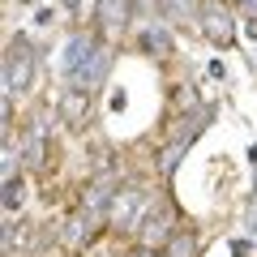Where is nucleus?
Segmentation results:
<instances>
[{"mask_svg":"<svg viewBox=\"0 0 257 257\" xmlns=\"http://www.w3.org/2000/svg\"><path fill=\"white\" fill-rule=\"evenodd\" d=\"M184 150H189V142H172V146H167L163 155H159V172H163V176H172L176 167H180V159H184Z\"/></svg>","mask_w":257,"mask_h":257,"instance_id":"obj_11","label":"nucleus"},{"mask_svg":"<svg viewBox=\"0 0 257 257\" xmlns=\"http://www.w3.org/2000/svg\"><path fill=\"white\" fill-rule=\"evenodd\" d=\"M146 206H150V197L138 189V184L120 189V193H116V202H111V210H107L111 227H138L142 214H146Z\"/></svg>","mask_w":257,"mask_h":257,"instance_id":"obj_5","label":"nucleus"},{"mask_svg":"<svg viewBox=\"0 0 257 257\" xmlns=\"http://www.w3.org/2000/svg\"><path fill=\"white\" fill-rule=\"evenodd\" d=\"M111 69V47L94 35H73L64 47V77H69V90H94L103 86Z\"/></svg>","mask_w":257,"mask_h":257,"instance_id":"obj_1","label":"nucleus"},{"mask_svg":"<svg viewBox=\"0 0 257 257\" xmlns=\"http://www.w3.org/2000/svg\"><path fill=\"white\" fill-rule=\"evenodd\" d=\"M240 5H244V13H253V22H248V26H253V35H257V0H240Z\"/></svg>","mask_w":257,"mask_h":257,"instance_id":"obj_14","label":"nucleus"},{"mask_svg":"<svg viewBox=\"0 0 257 257\" xmlns=\"http://www.w3.org/2000/svg\"><path fill=\"white\" fill-rule=\"evenodd\" d=\"M172 236H176V210L167 202L146 206V214H142V223H138L142 248H167V244H172Z\"/></svg>","mask_w":257,"mask_h":257,"instance_id":"obj_3","label":"nucleus"},{"mask_svg":"<svg viewBox=\"0 0 257 257\" xmlns=\"http://www.w3.org/2000/svg\"><path fill=\"white\" fill-rule=\"evenodd\" d=\"M22 197H26V184H22V176H18V180H5V210H18V206H22Z\"/></svg>","mask_w":257,"mask_h":257,"instance_id":"obj_12","label":"nucleus"},{"mask_svg":"<svg viewBox=\"0 0 257 257\" xmlns=\"http://www.w3.org/2000/svg\"><path fill=\"white\" fill-rule=\"evenodd\" d=\"M60 116L69 120V124H86V116H90V99H86V90H64Z\"/></svg>","mask_w":257,"mask_h":257,"instance_id":"obj_9","label":"nucleus"},{"mask_svg":"<svg viewBox=\"0 0 257 257\" xmlns=\"http://www.w3.org/2000/svg\"><path fill=\"white\" fill-rule=\"evenodd\" d=\"M22 159H26V167H39L47 159V116H39L35 124H30L26 142H22Z\"/></svg>","mask_w":257,"mask_h":257,"instance_id":"obj_6","label":"nucleus"},{"mask_svg":"<svg viewBox=\"0 0 257 257\" xmlns=\"http://www.w3.org/2000/svg\"><path fill=\"white\" fill-rule=\"evenodd\" d=\"M128 257H155V248H138V253H128Z\"/></svg>","mask_w":257,"mask_h":257,"instance_id":"obj_15","label":"nucleus"},{"mask_svg":"<svg viewBox=\"0 0 257 257\" xmlns=\"http://www.w3.org/2000/svg\"><path fill=\"white\" fill-rule=\"evenodd\" d=\"M193 253H197V236L193 231H176L172 244L163 248V257H193Z\"/></svg>","mask_w":257,"mask_h":257,"instance_id":"obj_10","label":"nucleus"},{"mask_svg":"<svg viewBox=\"0 0 257 257\" xmlns=\"http://www.w3.org/2000/svg\"><path fill=\"white\" fill-rule=\"evenodd\" d=\"M159 5H163V13L176 18V22H189L193 18V0H159Z\"/></svg>","mask_w":257,"mask_h":257,"instance_id":"obj_13","label":"nucleus"},{"mask_svg":"<svg viewBox=\"0 0 257 257\" xmlns=\"http://www.w3.org/2000/svg\"><path fill=\"white\" fill-rule=\"evenodd\" d=\"M197 26L206 30V39L219 47L231 43V35H236V22H231V9L223 5V0H202V9H197Z\"/></svg>","mask_w":257,"mask_h":257,"instance_id":"obj_4","label":"nucleus"},{"mask_svg":"<svg viewBox=\"0 0 257 257\" xmlns=\"http://www.w3.org/2000/svg\"><path fill=\"white\" fill-rule=\"evenodd\" d=\"M142 47H146V52H155V56H172V30L163 26V22H146V26H142Z\"/></svg>","mask_w":257,"mask_h":257,"instance_id":"obj_8","label":"nucleus"},{"mask_svg":"<svg viewBox=\"0 0 257 257\" xmlns=\"http://www.w3.org/2000/svg\"><path fill=\"white\" fill-rule=\"evenodd\" d=\"M30 82H35V47H30V39L18 35L5 52V94L30 90Z\"/></svg>","mask_w":257,"mask_h":257,"instance_id":"obj_2","label":"nucleus"},{"mask_svg":"<svg viewBox=\"0 0 257 257\" xmlns=\"http://www.w3.org/2000/svg\"><path fill=\"white\" fill-rule=\"evenodd\" d=\"M128 0H99V9H94V18H99V26L107 30V35H116V30H124L128 22Z\"/></svg>","mask_w":257,"mask_h":257,"instance_id":"obj_7","label":"nucleus"}]
</instances>
